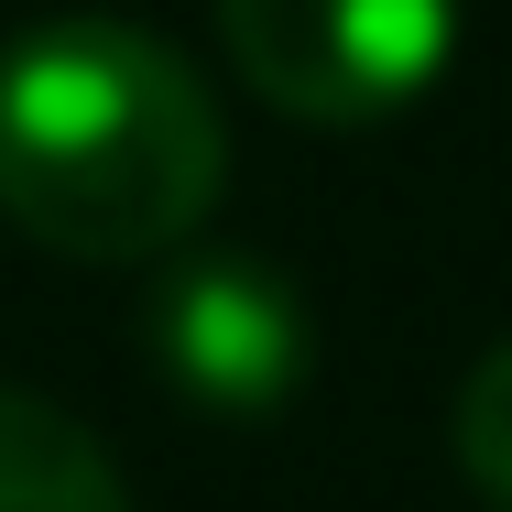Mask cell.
<instances>
[{"label": "cell", "instance_id": "cell-1", "mask_svg": "<svg viewBox=\"0 0 512 512\" xmlns=\"http://www.w3.org/2000/svg\"><path fill=\"white\" fill-rule=\"evenodd\" d=\"M229 186L207 77L120 11L0 44V218L66 262H164Z\"/></svg>", "mask_w": 512, "mask_h": 512}, {"label": "cell", "instance_id": "cell-2", "mask_svg": "<svg viewBox=\"0 0 512 512\" xmlns=\"http://www.w3.org/2000/svg\"><path fill=\"white\" fill-rule=\"evenodd\" d=\"M218 44L262 109L306 131H371L447 77L458 0H218Z\"/></svg>", "mask_w": 512, "mask_h": 512}, {"label": "cell", "instance_id": "cell-3", "mask_svg": "<svg viewBox=\"0 0 512 512\" xmlns=\"http://www.w3.org/2000/svg\"><path fill=\"white\" fill-rule=\"evenodd\" d=\"M142 349L153 371L207 414H273L306 393V360H316V316L306 295L251 262V251H207V262H175L142 306Z\"/></svg>", "mask_w": 512, "mask_h": 512}, {"label": "cell", "instance_id": "cell-4", "mask_svg": "<svg viewBox=\"0 0 512 512\" xmlns=\"http://www.w3.org/2000/svg\"><path fill=\"white\" fill-rule=\"evenodd\" d=\"M0 512H131V491L66 404L0 382Z\"/></svg>", "mask_w": 512, "mask_h": 512}, {"label": "cell", "instance_id": "cell-5", "mask_svg": "<svg viewBox=\"0 0 512 512\" xmlns=\"http://www.w3.org/2000/svg\"><path fill=\"white\" fill-rule=\"evenodd\" d=\"M447 436H458V469H469V491L480 502L512 512V338L458 382V414H447Z\"/></svg>", "mask_w": 512, "mask_h": 512}]
</instances>
